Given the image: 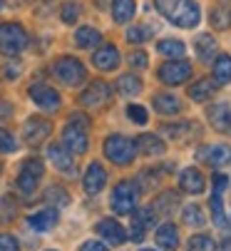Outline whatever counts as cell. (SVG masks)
I'll return each instance as SVG.
<instances>
[{
	"label": "cell",
	"mask_w": 231,
	"mask_h": 251,
	"mask_svg": "<svg viewBox=\"0 0 231 251\" xmlns=\"http://www.w3.org/2000/svg\"><path fill=\"white\" fill-rule=\"evenodd\" d=\"M104 157L112 162V164H120V167H127L134 162L137 157V145L134 139L125 137V134H112L104 139Z\"/></svg>",
	"instance_id": "obj_1"
},
{
	"label": "cell",
	"mask_w": 231,
	"mask_h": 251,
	"mask_svg": "<svg viewBox=\"0 0 231 251\" xmlns=\"http://www.w3.org/2000/svg\"><path fill=\"white\" fill-rule=\"evenodd\" d=\"M137 201H139V187L137 182H132V179H122V182L112 189V211L120 214V217H127V214H132L137 209Z\"/></svg>",
	"instance_id": "obj_2"
},
{
	"label": "cell",
	"mask_w": 231,
	"mask_h": 251,
	"mask_svg": "<svg viewBox=\"0 0 231 251\" xmlns=\"http://www.w3.org/2000/svg\"><path fill=\"white\" fill-rule=\"evenodd\" d=\"M52 75H55L65 87H77V85H82V82L87 80V70H85V65L77 60V57L65 55V57L55 60Z\"/></svg>",
	"instance_id": "obj_3"
},
{
	"label": "cell",
	"mask_w": 231,
	"mask_h": 251,
	"mask_svg": "<svg viewBox=\"0 0 231 251\" xmlns=\"http://www.w3.org/2000/svg\"><path fill=\"white\" fill-rule=\"evenodd\" d=\"M27 45V32L20 23H5L0 25V52L8 55V57H15L25 50Z\"/></svg>",
	"instance_id": "obj_4"
},
{
	"label": "cell",
	"mask_w": 231,
	"mask_h": 251,
	"mask_svg": "<svg viewBox=\"0 0 231 251\" xmlns=\"http://www.w3.org/2000/svg\"><path fill=\"white\" fill-rule=\"evenodd\" d=\"M45 174V164L32 157V159H25L23 167H20V174H18V189L23 194H32L37 189V184H40V179Z\"/></svg>",
	"instance_id": "obj_5"
},
{
	"label": "cell",
	"mask_w": 231,
	"mask_h": 251,
	"mask_svg": "<svg viewBox=\"0 0 231 251\" xmlns=\"http://www.w3.org/2000/svg\"><path fill=\"white\" fill-rule=\"evenodd\" d=\"M169 20H172L177 27H184V30L197 27L199 20H202L199 3H197V0H179L177 8H174V13L169 15Z\"/></svg>",
	"instance_id": "obj_6"
},
{
	"label": "cell",
	"mask_w": 231,
	"mask_h": 251,
	"mask_svg": "<svg viewBox=\"0 0 231 251\" xmlns=\"http://www.w3.org/2000/svg\"><path fill=\"white\" fill-rule=\"evenodd\" d=\"M191 77V65L186 60H167L162 67H159V80L164 85H181Z\"/></svg>",
	"instance_id": "obj_7"
},
{
	"label": "cell",
	"mask_w": 231,
	"mask_h": 251,
	"mask_svg": "<svg viewBox=\"0 0 231 251\" xmlns=\"http://www.w3.org/2000/svg\"><path fill=\"white\" fill-rule=\"evenodd\" d=\"M50 132H52V125H50V120H45V117H30V120L23 125V137H25V142H27L30 147L43 145V142L50 137Z\"/></svg>",
	"instance_id": "obj_8"
},
{
	"label": "cell",
	"mask_w": 231,
	"mask_h": 251,
	"mask_svg": "<svg viewBox=\"0 0 231 251\" xmlns=\"http://www.w3.org/2000/svg\"><path fill=\"white\" fill-rule=\"evenodd\" d=\"M87 132H85V127H80V125H67L65 129H62V147L70 152V154H85L87 152Z\"/></svg>",
	"instance_id": "obj_9"
},
{
	"label": "cell",
	"mask_w": 231,
	"mask_h": 251,
	"mask_svg": "<svg viewBox=\"0 0 231 251\" xmlns=\"http://www.w3.org/2000/svg\"><path fill=\"white\" fill-rule=\"evenodd\" d=\"M109 100H112V90H109V85L102 82V80H95V82L87 85V90L80 95V104H82V107H92V110H97V107H104Z\"/></svg>",
	"instance_id": "obj_10"
},
{
	"label": "cell",
	"mask_w": 231,
	"mask_h": 251,
	"mask_svg": "<svg viewBox=\"0 0 231 251\" xmlns=\"http://www.w3.org/2000/svg\"><path fill=\"white\" fill-rule=\"evenodd\" d=\"M30 97H32V102L37 104V107H43V110H48V112H52V110H57L60 107V92L57 90H52L50 85H45V82H35L32 87H30Z\"/></svg>",
	"instance_id": "obj_11"
},
{
	"label": "cell",
	"mask_w": 231,
	"mask_h": 251,
	"mask_svg": "<svg viewBox=\"0 0 231 251\" xmlns=\"http://www.w3.org/2000/svg\"><path fill=\"white\" fill-rule=\"evenodd\" d=\"M104 184H107V172H104V167H102L100 162H92V164L87 167L85 176H82L85 192H87L90 197H95V194H100V192L104 189Z\"/></svg>",
	"instance_id": "obj_12"
},
{
	"label": "cell",
	"mask_w": 231,
	"mask_h": 251,
	"mask_svg": "<svg viewBox=\"0 0 231 251\" xmlns=\"http://www.w3.org/2000/svg\"><path fill=\"white\" fill-rule=\"evenodd\" d=\"M229 187V176L226 174H214V192H211V214H214V222L219 226H226V219H224V206H221V197H224V189Z\"/></svg>",
	"instance_id": "obj_13"
},
{
	"label": "cell",
	"mask_w": 231,
	"mask_h": 251,
	"mask_svg": "<svg viewBox=\"0 0 231 251\" xmlns=\"http://www.w3.org/2000/svg\"><path fill=\"white\" fill-rule=\"evenodd\" d=\"M92 65L97 67V70H102V73H109V70H114L120 65V50L114 48V45H100L97 50H95V55H92Z\"/></svg>",
	"instance_id": "obj_14"
},
{
	"label": "cell",
	"mask_w": 231,
	"mask_h": 251,
	"mask_svg": "<svg viewBox=\"0 0 231 251\" xmlns=\"http://www.w3.org/2000/svg\"><path fill=\"white\" fill-rule=\"evenodd\" d=\"M206 117H209V125L216 129V132H231V107L226 102H216L206 110Z\"/></svg>",
	"instance_id": "obj_15"
},
{
	"label": "cell",
	"mask_w": 231,
	"mask_h": 251,
	"mask_svg": "<svg viewBox=\"0 0 231 251\" xmlns=\"http://www.w3.org/2000/svg\"><path fill=\"white\" fill-rule=\"evenodd\" d=\"M97 234H100L107 244H112V246H120V244L127 241V231L122 229L120 222H114V219H102V222L97 224Z\"/></svg>",
	"instance_id": "obj_16"
},
{
	"label": "cell",
	"mask_w": 231,
	"mask_h": 251,
	"mask_svg": "<svg viewBox=\"0 0 231 251\" xmlns=\"http://www.w3.org/2000/svg\"><path fill=\"white\" fill-rule=\"evenodd\" d=\"M179 187L186 192V194H202L204 187H206V179L199 169L194 167H186L181 174H179Z\"/></svg>",
	"instance_id": "obj_17"
},
{
	"label": "cell",
	"mask_w": 231,
	"mask_h": 251,
	"mask_svg": "<svg viewBox=\"0 0 231 251\" xmlns=\"http://www.w3.org/2000/svg\"><path fill=\"white\" fill-rule=\"evenodd\" d=\"M199 159L211 164V167H224L231 162V147L229 145H214V147H202Z\"/></svg>",
	"instance_id": "obj_18"
},
{
	"label": "cell",
	"mask_w": 231,
	"mask_h": 251,
	"mask_svg": "<svg viewBox=\"0 0 231 251\" xmlns=\"http://www.w3.org/2000/svg\"><path fill=\"white\" fill-rule=\"evenodd\" d=\"M57 222H60V214H57V209H43V211H35L32 217H27V224L35 229V231H50V229H55L57 226Z\"/></svg>",
	"instance_id": "obj_19"
},
{
	"label": "cell",
	"mask_w": 231,
	"mask_h": 251,
	"mask_svg": "<svg viewBox=\"0 0 231 251\" xmlns=\"http://www.w3.org/2000/svg\"><path fill=\"white\" fill-rule=\"evenodd\" d=\"M48 159L55 164V169H60L65 174H75V159L62 145H50L48 147Z\"/></svg>",
	"instance_id": "obj_20"
},
{
	"label": "cell",
	"mask_w": 231,
	"mask_h": 251,
	"mask_svg": "<svg viewBox=\"0 0 231 251\" xmlns=\"http://www.w3.org/2000/svg\"><path fill=\"white\" fill-rule=\"evenodd\" d=\"M134 145H137V152H142V154H147V157H162V154L167 152L164 142H162L157 134H139Z\"/></svg>",
	"instance_id": "obj_21"
},
{
	"label": "cell",
	"mask_w": 231,
	"mask_h": 251,
	"mask_svg": "<svg viewBox=\"0 0 231 251\" xmlns=\"http://www.w3.org/2000/svg\"><path fill=\"white\" fill-rule=\"evenodd\" d=\"M75 43H77V48L92 50V48H97V45L102 43V32H100L97 27L85 25V27H80V30L75 32Z\"/></svg>",
	"instance_id": "obj_22"
},
{
	"label": "cell",
	"mask_w": 231,
	"mask_h": 251,
	"mask_svg": "<svg viewBox=\"0 0 231 251\" xmlns=\"http://www.w3.org/2000/svg\"><path fill=\"white\" fill-rule=\"evenodd\" d=\"M157 244L164 249V251H174L179 246V229L174 224H162L157 229Z\"/></svg>",
	"instance_id": "obj_23"
},
{
	"label": "cell",
	"mask_w": 231,
	"mask_h": 251,
	"mask_svg": "<svg viewBox=\"0 0 231 251\" xmlns=\"http://www.w3.org/2000/svg\"><path fill=\"white\" fill-rule=\"evenodd\" d=\"M134 10H137L134 0H114L112 3V18H114V23H120V25L129 23L134 18Z\"/></svg>",
	"instance_id": "obj_24"
},
{
	"label": "cell",
	"mask_w": 231,
	"mask_h": 251,
	"mask_svg": "<svg viewBox=\"0 0 231 251\" xmlns=\"http://www.w3.org/2000/svg\"><path fill=\"white\" fill-rule=\"evenodd\" d=\"M214 85H229L231 82V55H219L214 60Z\"/></svg>",
	"instance_id": "obj_25"
},
{
	"label": "cell",
	"mask_w": 231,
	"mask_h": 251,
	"mask_svg": "<svg viewBox=\"0 0 231 251\" xmlns=\"http://www.w3.org/2000/svg\"><path fill=\"white\" fill-rule=\"evenodd\" d=\"M154 110H157L159 115H179L181 112V102L174 95L162 92V95L154 97Z\"/></svg>",
	"instance_id": "obj_26"
},
{
	"label": "cell",
	"mask_w": 231,
	"mask_h": 251,
	"mask_svg": "<svg viewBox=\"0 0 231 251\" xmlns=\"http://www.w3.org/2000/svg\"><path fill=\"white\" fill-rule=\"evenodd\" d=\"M209 23L214 30H229L231 27V8H226V5L209 8Z\"/></svg>",
	"instance_id": "obj_27"
},
{
	"label": "cell",
	"mask_w": 231,
	"mask_h": 251,
	"mask_svg": "<svg viewBox=\"0 0 231 251\" xmlns=\"http://www.w3.org/2000/svg\"><path fill=\"white\" fill-rule=\"evenodd\" d=\"M117 92L125 95V97H137V95L142 92V80H139L137 75L127 73V75L117 77Z\"/></svg>",
	"instance_id": "obj_28"
},
{
	"label": "cell",
	"mask_w": 231,
	"mask_h": 251,
	"mask_svg": "<svg viewBox=\"0 0 231 251\" xmlns=\"http://www.w3.org/2000/svg\"><path fill=\"white\" fill-rule=\"evenodd\" d=\"M211 95H214V82L206 80V77L204 80H197L194 85L189 87V97L194 100V102H206Z\"/></svg>",
	"instance_id": "obj_29"
},
{
	"label": "cell",
	"mask_w": 231,
	"mask_h": 251,
	"mask_svg": "<svg viewBox=\"0 0 231 251\" xmlns=\"http://www.w3.org/2000/svg\"><path fill=\"white\" fill-rule=\"evenodd\" d=\"M194 50H197V55L202 60H211L214 52H216V40L211 38L209 32H204V35H199V38L194 40Z\"/></svg>",
	"instance_id": "obj_30"
},
{
	"label": "cell",
	"mask_w": 231,
	"mask_h": 251,
	"mask_svg": "<svg viewBox=\"0 0 231 251\" xmlns=\"http://www.w3.org/2000/svg\"><path fill=\"white\" fill-rule=\"evenodd\" d=\"M157 50H159L162 55L172 57V60H181V57L186 55V45H184L181 40H159V43H157Z\"/></svg>",
	"instance_id": "obj_31"
},
{
	"label": "cell",
	"mask_w": 231,
	"mask_h": 251,
	"mask_svg": "<svg viewBox=\"0 0 231 251\" xmlns=\"http://www.w3.org/2000/svg\"><path fill=\"white\" fill-rule=\"evenodd\" d=\"M177 204H179V194L177 192H164L157 201H154V211H159V214H164V217H169V214L177 209Z\"/></svg>",
	"instance_id": "obj_32"
},
{
	"label": "cell",
	"mask_w": 231,
	"mask_h": 251,
	"mask_svg": "<svg viewBox=\"0 0 231 251\" xmlns=\"http://www.w3.org/2000/svg\"><path fill=\"white\" fill-rule=\"evenodd\" d=\"M184 224L186 226H204L206 224V217H204V211H202V206L199 204H189V206H184Z\"/></svg>",
	"instance_id": "obj_33"
},
{
	"label": "cell",
	"mask_w": 231,
	"mask_h": 251,
	"mask_svg": "<svg viewBox=\"0 0 231 251\" xmlns=\"http://www.w3.org/2000/svg\"><path fill=\"white\" fill-rule=\"evenodd\" d=\"M152 27L149 25H132L129 30H127V40L129 43H134V45H142V43H147V40H152Z\"/></svg>",
	"instance_id": "obj_34"
},
{
	"label": "cell",
	"mask_w": 231,
	"mask_h": 251,
	"mask_svg": "<svg viewBox=\"0 0 231 251\" xmlns=\"http://www.w3.org/2000/svg\"><path fill=\"white\" fill-rule=\"evenodd\" d=\"M189 249L191 251H216V241L209 234H197V236H191Z\"/></svg>",
	"instance_id": "obj_35"
},
{
	"label": "cell",
	"mask_w": 231,
	"mask_h": 251,
	"mask_svg": "<svg viewBox=\"0 0 231 251\" xmlns=\"http://www.w3.org/2000/svg\"><path fill=\"white\" fill-rule=\"evenodd\" d=\"M45 199H48L50 204H57V206H67V204H70V194H67L62 187H48Z\"/></svg>",
	"instance_id": "obj_36"
},
{
	"label": "cell",
	"mask_w": 231,
	"mask_h": 251,
	"mask_svg": "<svg viewBox=\"0 0 231 251\" xmlns=\"http://www.w3.org/2000/svg\"><path fill=\"white\" fill-rule=\"evenodd\" d=\"M134 219L144 226V229H149V226H154L157 224V211H154L152 206H142L137 214H134Z\"/></svg>",
	"instance_id": "obj_37"
},
{
	"label": "cell",
	"mask_w": 231,
	"mask_h": 251,
	"mask_svg": "<svg viewBox=\"0 0 231 251\" xmlns=\"http://www.w3.org/2000/svg\"><path fill=\"white\" fill-rule=\"evenodd\" d=\"M127 117L134 125H147V120H149V115H147V110H144L142 104H129L127 107Z\"/></svg>",
	"instance_id": "obj_38"
},
{
	"label": "cell",
	"mask_w": 231,
	"mask_h": 251,
	"mask_svg": "<svg viewBox=\"0 0 231 251\" xmlns=\"http://www.w3.org/2000/svg\"><path fill=\"white\" fill-rule=\"evenodd\" d=\"M15 219V204L10 197H0V222Z\"/></svg>",
	"instance_id": "obj_39"
},
{
	"label": "cell",
	"mask_w": 231,
	"mask_h": 251,
	"mask_svg": "<svg viewBox=\"0 0 231 251\" xmlns=\"http://www.w3.org/2000/svg\"><path fill=\"white\" fill-rule=\"evenodd\" d=\"M18 150V142L8 129H0V152H15Z\"/></svg>",
	"instance_id": "obj_40"
},
{
	"label": "cell",
	"mask_w": 231,
	"mask_h": 251,
	"mask_svg": "<svg viewBox=\"0 0 231 251\" xmlns=\"http://www.w3.org/2000/svg\"><path fill=\"white\" fill-rule=\"evenodd\" d=\"M62 23H67V25H72V23H77V18H80V5H72V3H67L65 8H62Z\"/></svg>",
	"instance_id": "obj_41"
},
{
	"label": "cell",
	"mask_w": 231,
	"mask_h": 251,
	"mask_svg": "<svg viewBox=\"0 0 231 251\" xmlns=\"http://www.w3.org/2000/svg\"><path fill=\"white\" fill-rule=\"evenodd\" d=\"M0 251H20V244L13 234H0Z\"/></svg>",
	"instance_id": "obj_42"
},
{
	"label": "cell",
	"mask_w": 231,
	"mask_h": 251,
	"mask_svg": "<svg viewBox=\"0 0 231 251\" xmlns=\"http://www.w3.org/2000/svg\"><path fill=\"white\" fill-rule=\"evenodd\" d=\"M177 3H179V0H154V5H157V10L169 20V15L174 13V8H177Z\"/></svg>",
	"instance_id": "obj_43"
},
{
	"label": "cell",
	"mask_w": 231,
	"mask_h": 251,
	"mask_svg": "<svg viewBox=\"0 0 231 251\" xmlns=\"http://www.w3.org/2000/svg\"><path fill=\"white\" fill-rule=\"evenodd\" d=\"M127 239H132V241H142V239H144V226H142L134 217H132V224H129V236H127Z\"/></svg>",
	"instance_id": "obj_44"
},
{
	"label": "cell",
	"mask_w": 231,
	"mask_h": 251,
	"mask_svg": "<svg viewBox=\"0 0 231 251\" xmlns=\"http://www.w3.org/2000/svg\"><path fill=\"white\" fill-rule=\"evenodd\" d=\"M189 129V122H181V125H164V129L162 132H167V134H174V137H179V134H184Z\"/></svg>",
	"instance_id": "obj_45"
},
{
	"label": "cell",
	"mask_w": 231,
	"mask_h": 251,
	"mask_svg": "<svg viewBox=\"0 0 231 251\" xmlns=\"http://www.w3.org/2000/svg\"><path fill=\"white\" fill-rule=\"evenodd\" d=\"M129 65L132 67H147V52H132L129 55Z\"/></svg>",
	"instance_id": "obj_46"
},
{
	"label": "cell",
	"mask_w": 231,
	"mask_h": 251,
	"mask_svg": "<svg viewBox=\"0 0 231 251\" xmlns=\"http://www.w3.org/2000/svg\"><path fill=\"white\" fill-rule=\"evenodd\" d=\"M80 251H107V246L102 241H85L80 246Z\"/></svg>",
	"instance_id": "obj_47"
},
{
	"label": "cell",
	"mask_w": 231,
	"mask_h": 251,
	"mask_svg": "<svg viewBox=\"0 0 231 251\" xmlns=\"http://www.w3.org/2000/svg\"><path fill=\"white\" fill-rule=\"evenodd\" d=\"M10 117H13V107L0 100V120H10Z\"/></svg>",
	"instance_id": "obj_48"
},
{
	"label": "cell",
	"mask_w": 231,
	"mask_h": 251,
	"mask_svg": "<svg viewBox=\"0 0 231 251\" xmlns=\"http://www.w3.org/2000/svg\"><path fill=\"white\" fill-rule=\"evenodd\" d=\"M142 251H157V249H142Z\"/></svg>",
	"instance_id": "obj_49"
},
{
	"label": "cell",
	"mask_w": 231,
	"mask_h": 251,
	"mask_svg": "<svg viewBox=\"0 0 231 251\" xmlns=\"http://www.w3.org/2000/svg\"><path fill=\"white\" fill-rule=\"evenodd\" d=\"M0 8H3V0H0Z\"/></svg>",
	"instance_id": "obj_50"
},
{
	"label": "cell",
	"mask_w": 231,
	"mask_h": 251,
	"mask_svg": "<svg viewBox=\"0 0 231 251\" xmlns=\"http://www.w3.org/2000/svg\"><path fill=\"white\" fill-rule=\"evenodd\" d=\"M0 172H3V164H0Z\"/></svg>",
	"instance_id": "obj_51"
},
{
	"label": "cell",
	"mask_w": 231,
	"mask_h": 251,
	"mask_svg": "<svg viewBox=\"0 0 231 251\" xmlns=\"http://www.w3.org/2000/svg\"><path fill=\"white\" fill-rule=\"evenodd\" d=\"M226 251H229V249H226Z\"/></svg>",
	"instance_id": "obj_52"
}]
</instances>
